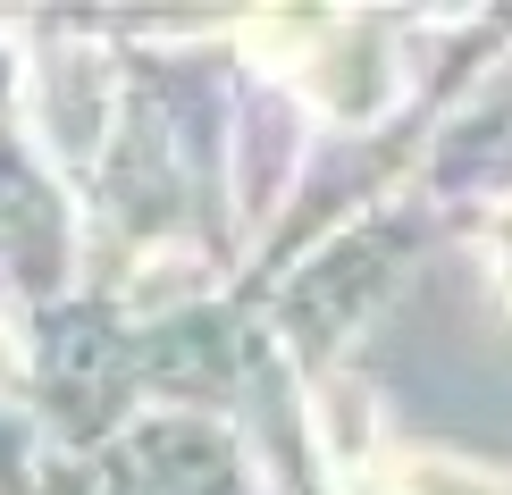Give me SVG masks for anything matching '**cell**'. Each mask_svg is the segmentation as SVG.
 <instances>
[{
  "mask_svg": "<svg viewBox=\"0 0 512 495\" xmlns=\"http://www.w3.org/2000/svg\"><path fill=\"white\" fill-rule=\"evenodd\" d=\"M303 84L328 118H378L395 101V59L378 26H345V17H311V59Z\"/></svg>",
  "mask_w": 512,
  "mask_h": 495,
  "instance_id": "6da1fadb",
  "label": "cell"
},
{
  "mask_svg": "<svg viewBox=\"0 0 512 495\" xmlns=\"http://www.w3.org/2000/svg\"><path fill=\"white\" fill-rule=\"evenodd\" d=\"M387 487L395 495H512V479H496L479 462H445V454H395Z\"/></svg>",
  "mask_w": 512,
  "mask_h": 495,
  "instance_id": "7a4b0ae2",
  "label": "cell"
},
{
  "mask_svg": "<svg viewBox=\"0 0 512 495\" xmlns=\"http://www.w3.org/2000/svg\"><path fill=\"white\" fill-rule=\"evenodd\" d=\"M487 252H496V286H504V303H512V202L496 210V227H487Z\"/></svg>",
  "mask_w": 512,
  "mask_h": 495,
  "instance_id": "3957f363",
  "label": "cell"
},
{
  "mask_svg": "<svg viewBox=\"0 0 512 495\" xmlns=\"http://www.w3.org/2000/svg\"><path fill=\"white\" fill-rule=\"evenodd\" d=\"M17 378V344H9V328H0V386Z\"/></svg>",
  "mask_w": 512,
  "mask_h": 495,
  "instance_id": "277c9868",
  "label": "cell"
}]
</instances>
